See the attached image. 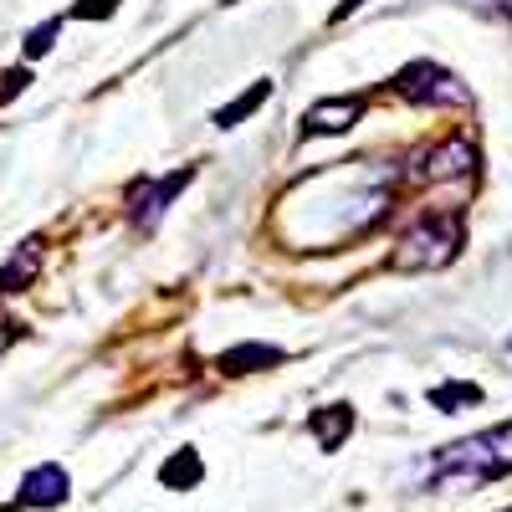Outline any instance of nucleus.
I'll return each mask as SVG.
<instances>
[{"label":"nucleus","instance_id":"obj_1","mask_svg":"<svg viewBox=\"0 0 512 512\" xmlns=\"http://www.w3.org/2000/svg\"><path fill=\"white\" fill-rule=\"evenodd\" d=\"M507 472H512V420L441 446L431 456V466H425V477H431L436 492H446V487H487V482H502Z\"/></svg>","mask_w":512,"mask_h":512},{"label":"nucleus","instance_id":"obj_2","mask_svg":"<svg viewBox=\"0 0 512 512\" xmlns=\"http://www.w3.org/2000/svg\"><path fill=\"white\" fill-rule=\"evenodd\" d=\"M456 251H461V221H451V216H420V221L405 231L395 262L425 272V267H446Z\"/></svg>","mask_w":512,"mask_h":512},{"label":"nucleus","instance_id":"obj_3","mask_svg":"<svg viewBox=\"0 0 512 512\" xmlns=\"http://www.w3.org/2000/svg\"><path fill=\"white\" fill-rule=\"evenodd\" d=\"M400 93L410 98V103H441V108H461L466 98H472V93H466L461 88V77L456 72H446V67H436V62H410V67H400Z\"/></svg>","mask_w":512,"mask_h":512},{"label":"nucleus","instance_id":"obj_4","mask_svg":"<svg viewBox=\"0 0 512 512\" xmlns=\"http://www.w3.org/2000/svg\"><path fill=\"white\" fill-rule=\"evenodd\" d=\"M190 175H195V169H175L169 180H139L134 190H128V221H134V226H154L169 210V200L190 185Z\"/></svg>","mask_w":512,"mask_h":512},{"label":"nucleus","instance_id":"obj_5","mask_svg":"<svg viewBox=\"0 0 512 512\" xmlns=\"http://www.w3.org/2000/svg\"><path fill=\"white\" fill-rule=\"evenodd\" d=\"M67 492H72V482H67V472L57 461H41V466H31V472L21 477V507H62L67 502Z\"/></svg>","mask_w":512,"mask_h":512},{"label":"nucleus","instance_id":"obj_6","mask_svg":"<svg viewBox=\"0 0 512 512\" xmlns=\"http://www.w3.org/2000/svg\"><path fill=\"white\" fill-rule=\"evenodd\" d=\"M477 164V154H472V144H441V149H431L420 159V180H451V175H466V169Z\"/></svg>","mask_w":512,"mask_h":512},{"label":"nucleus","instance_id":"obj_7","mask_svg":"<svg viewBox=\"0 0 512 512\" xmlns=\"http://www.w3.org/2000/svg\"><path fill=\"white\" fill-rule=\"evenodd\" d=\"M359 113H364V98L359 93L354 98H328V103H318L308 113V134H344L349 123H359Z\"/></svg>","mask_w":512,"mask_h":512},{"label":"nucleus","instance_id":"obj_8","mask_svg":"<svg viewBox=\"0 0 512 512\" xmlns=\"http://www.w3.org/2000/svg\"><path fill=\"white\" fill-rule=\"evenodd\" d=\"M349 431H354V410L349 405H328V410L313 415V436L323 441V451H338L349 441Z\"/></svg>","mask_w":512,"mask_h":512},{"label":"nucleus","instance_id":"obj_9","mask_svg":"<svg viewBox=\"0 0 512 512\" xmlns=\"http://www.w3.org/2000/svg\"><path fill=\"white\" fill-rule=\"evenodd\" d=\"M262 364H282V349H272V344H241V349H226L221 354V369L226 374H251V369H262Z\"/></svg>","mask_w":512,"mask_h":512},{"label":"nucleus","instance_id":"obj_10","mask_svg":"<svg viewBox=\"0 0 512 512\" xmlns=\"http://www.w3.org/2000/svg\"><path fill=\"white\" fill-rule=\"evenodd\" d=\"M205 477V466H200V451H175V461H164V472H159V482L169 487V492H185V487H195Z\"/></svg>","mask_w":512,"mask_h":512},{"label":"nucleus","instance_id":"obj_11","mask_svg":"<svg viewBox=\"0 0 512 512\" xmlns=\"http://www.w3.org/2000/svg\"><path fill=\"white\" fill-rule=\"evenodd\" d=\"M267 98H272V82H267V77H262V82H251V88H246V93H241L236 103H226V108L216 113V128H236L241 118H251V113L262 108Z\"/></svg>","mask_w":512,"mask_h":512},{"label":"nucleus","instance_id":"obj_12","mask_svg":"<svg viewBox=\"0 0 512 512\" xmlns=\"http://www.w3.org/2000/svg\"><path fill=\"white\" fill-rule=\"evenodd\" d=\"M431 405H441V410H456V405H482V390H477V384H441V390H431Z\"/></svg>","mask_w":512,"mask_h":512},{"label":"nucleus","instance_id":"obj_13","mask_svg":"<svg viewBox=\"0 0 512 512\" xmlns=\"http://www.w3.org/2000/svg\"><path fill=\"white\" fill-rule=\"evenodd\" d=\"M113 11H118V0H77V6H72L77 21H103V16H113Z\"/></svg>","mask_w":512,"mask_h":512},{"label":"nucleus","instance_id":"obj_14","mask_svg":"<svg viewBox=\"0 0 512 512\" xmlns=\"http://www.w3.org/2000/svg\"><path fill=\"white\" fill-rule=\"evenodd\" d=\"M52 41H57V21L36 26V31L26 36V57H41V52H52Z\"/></svg>","mask_w":512,"mask_h":512},{"label":"nucleus","instance_id":"obj_15","mask_svg":"<svg viewBox=\"0 0 512 512\" xmlns=\"http://www.w3.org/2000/svg\"><path fill=\"white\" fill-rule=\"evenodd\" d=\"M26 82H31V72H21V67L6 72V77H0V103H11L16 93H26Z\"/></svg>","mask_w":512,"mask_h":512},{"label":"nucleus","instance_id":"obj_16","mask_svg":"<svg viewBox=\"0 0 512 512\" xmlns=\"http://www.w3.org/2000/svg\"><path fill=\"white\" fill-rule=\"evenodd\" d=\"M359 6H364V0H344V6L333 11V21H344V16H349V11H359Z\"/></svg>","mask_w":512,"mask_h":512},{"label":"nucleus","instance_id":"obj_17","mask_svg":"<svg viewBox=\"0 0 512 512\" xmlns=\"http://www.w3.org/2000/svg\"><path fill=\"white\" fill-rule=\"evenodd\" d=\"M497 6H502V11H507V16H512V0H497Z\"/></svg>","mask_w":512,"mask_h":512},{"label":"nucleus","instance_id":"obj_18","mask_svg":"<svg viewBox=\"0 0 512 512\" xmlns=\"http://www.w3.org/2000/svg\"><path fill=\"white\" fill-rule=\"evenodd\" d=\"M221 6H236V0H221Z\"/></svg>","mask_w":512,"mask_h":512}]
</instances>
